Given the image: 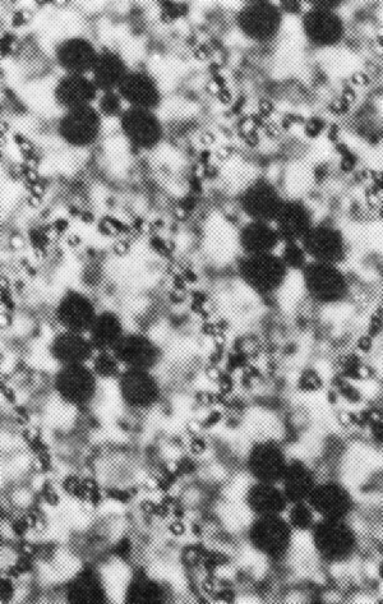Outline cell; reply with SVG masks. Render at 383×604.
<instances>
[{
  "instance_id": "obj_1",
  "label": "cell",
  "mask_w": 383,
  "mask_h": 604,
  "mask_svg": "<svg viewBox=\"0 0 383 604\" xmlns=\"http://www.w3.org/2000/svg\"><path fill=\"white\" fill-rule=\"evenodd\" d=\"M98 381V376L89 364H69L59 368L54 386L63 403L71 407H81L95 398L98 393Z\"/></svg>"
},
{
  "instance_id": "obj_2",
  "label": "cell",
  "mask_w": 383,
  "mask_h": 604,
  "mask_svg": "<svg viewBox=\"0 0 383 604\" xmlns=\"http://www.w3.org/2000/svg\"><path fill=\"white\" fill-rule=\"evenodd\" d=\"M242 279L249 288L260 294L275 292L284 284L288 269L280 256L274 253L247 255L239 267Z\"/></svg>"
},
{
  "instance_id": "obj_3",
  "label": "cell",
  "mask_w": 383,
  "mask_h": 604,
  "mask_svg": "<svg viewBox=\"0 0 383 604\" xmlns=\"http://www.w3.org/2000/svg\"><path fill=\"white\" fill-rule=\"evenodd\" d=\"M304 284L308 293L321 303H335L344 298L348 284L338 267L313 262L304 267Z\"/></svg>"
},
{
  "instance_id": "obj_4",
  "label": "cell",
  "mask_w": 383,
  "mask_h": 604,
  "mask_svg": "<svg viewBox=\"0 0 383 604\" xmlns=\"http://www.w3.org/2000/svg\"><path fill=\"white\" fill-rule=\"evenodd\" d=\"M100 131V113L91 105L67 110L59 122V135L71 146L85 147L94 144Z\"/></svg>"
},
{
  "instance_id": "obj_5",
  "label": "cell",
  "mask_w": 383,
  "mask_h": 604,
  "mask_svg": "<svg viewBox=\"0 0 383 604\" xmlns=\"http://www.w3.org/2000/svg\"><path fill=\"white\" fill-rule=\"evenodd\" d=\"M238 26L249 39L269 41L280 30V9L269 2L248 3L238 15Z\"/></svg>"
},
{
  "instance_id": "obj_6",
  "label": "cell",
  "mask_w": 383,
  "mask_h": 604,
  "mask_svg": "<svg viewBox=\"0 0 383 604\" xmlns=\"http://www.w3.org/2000/svg\"><path fill=\"white\" fill-rule=\"evenodd\" d=\"M98 316L94 303L85 294L71 292L59 301L55 317L62 331L89 334L95 318Z\"/></svg>"
},
{
  "instance_id": "obj_7",
  "label": "cell",
  "mask_w": 383,
  "mask_h": 604,
  "mask_svg": "<svg viewBox=\"0 0 383 604\" xmlns=\"http://www.w3.org/2000/svg\"><path fill=\"white\" fill-rule=\"evenodd\" d=\"M301 244L307 256L322 264L336 265L345 255L343 235L327 225H316L309 229Z\"/></svg>"
},
{
  "instance_id": "obj_8",
  "label": "cell",
  "mask_w": 383,
  "mask_h": 604,
  "mask_svg": "<svg viewBox=\"0 0 383 604\" xmlns=\"http://www.w3.org/2000/svg\"><path fill=\"white\" fill-rule=\"evenodd\" d=\"M119 394L124 403L136 409H146L159 399L160 387L146 370H126L119 376Z\"/></svg>"
},
{
  "instance_id": "obj_9",
  "label": "cell",
  "mask_w": 383,
  "mask_h": 604,
  "mask_svg": "<svg viewBox=\"0 0 383 604\" xmlns=\"http://www.w3.org/2000/svg\"><path fill=\"white\" fill-rule=\"evenodd\" d=\"M113 353L126 370L150 371L160 358L154 341L142 334H124Z\"/></svg>"
},
{
  "instance_id": "obj_10",
  "label": "cell",
  "mask_w": 383,
  "mask_h": 604,
  "mask_svg": "<svg viewBox=\"0 0 383 604\" xmlns=\"http://www.w3.org/2000/svg\"><path fill=\"white\" fill-rule=\"evenodd\" d=\"M124 135L133 145L149 149L154 147L163 136V128L151 110L131 108L122 115Z\"/></svg>"
},
{
  "instance_id": "obj_11",
  "label": "cell",
  "mask_w": 383,
  "mask_h": 604,
  "mask_svg": "<svg viewBox=\"0 0 383 604\" xmlns=\"http://www.w3.org/2000/svg\"><path fill=\"white\" fill-rule=\"evenodd\" d=\"M303 30L313 45L338 44L344 35V23L334 11L313 8L303 18Z\"/></svg>"
},
{
  "instance_id": "obj_12",
  "label": "cell",
  "mask_w": 383,
  "mask_h": 604,
  "mask_svg": "<svg viewBox=\"0 0 383 604\" xmlns=\"http://www.w3.org/2000/svg\"><path fill=\"white\" fill-rule=\"evenodd\" d=\"M96 349L89 335L61 331L50 343V354L62 366L89 364Z\"/></svg>"
},
{
  "instance_id": "obj_13",
  "label": "cell",
  "mask_w": 383,
  "mask_h": 604,
  "mask_svg": "<svg viewBox=\"0 0 383 604\" xmlns=\"http://www.w3.org/2000/svg\"><path fill=\"white\" fill-rule=\"evenodd\" d=\"M283 200L272 184L257 182L244 192L242 206L246 214L256 221H274Z\"/></svg>"
},
{
  "instance_id": "obj_14",
  "label": "cell",
  "mask_w": 383,
  "mask_h": 604,
  "mask_svg": "<svg viewBox=\"0 0 383 604\" xmlns=\"http://www.w3.org/2000/svg\"><path fill=\"white\" fill-rule=\"evenodd\" d=\"M99 52L91 41L71 38L63 41L57 49V59L68 75H85L92 71Z\"/></svg>"
},
{
  "instance_id": "obj_15",
  "label": "cell",
  "mask_w": 383,
  "mask_h": 604,
  "mask_svg": "<svg viewBox=\"0 0 383 604\" xmlns=\"http://www.w3.org/2000/svg\"><path fill=\"white\" fill-rule=\"evenodd\" d=\"M118 94L137 109H154L161 99L158 85L143 72H128L118 86Z\"/></svg>"
},
{
  "instance_id": "obj_16",
  "label": "cell",
  "mask_w": 383,
  "mask_h": 604,
  "mask_svg": "<svg viewBox=\"0 0 383 604\" xmlns=\"http://www.w3.org/2000/svg\"><path fill=\"white\" fill-rule=\"evenodd\" d=\"M281 241L301 242L313 227L311 212L298 201H284L274 220Z\"/></svg>"
},
{
  "instance_id": "obj_17",
  "label": "cell",
  "mask_w": 383,
  "mask_h": 604,
  "mask_svg": "<svg viewBox=\"0 0 383 604\" xmlns=\"http://www.w3.org/2000/svg\"><path fill=\"white\" fill-rule=\"evenodd\" d=\"M98 87L85 75H67L55 89V99L66 110L91 105L98 96Z\"/></svg>"
},
{
  "instance_id": "obj_18",
  "label": "cell",
  "mask_w": 383,
  "mask_h": 604,
  "mask_svg": "<svg viewBox=\"0 0 383 604\" xmlns=\"http://www.w3.org/2000/svg\"><path fill=\"white\" fill-rule=\"evenodd\" d=\"M239 241L247 255H262L274 253L281 239L278 230L270 223L252 220L242 229Z\"/></svg>"
},
{
  "instance_id": "obj_19",
  "label": "cell",
  "mask_w": 383,
  "mask_h": 604,
  "mask_svg": "<svg viewBox=\"0 0 383 604\" xmlns=\"http://www.w3.org/2000/svg\"><path fill=\"white\" fill-rule=\"evenodd\" d=\"M126 63L121 55L114 52L99 53L94 68H92V81L99 91L109 92L118 89L124 76L127 75Z\"/></svg>"
},
{
  "instance_id": "obj_20",
  "label": "cell",
  "mask_w": 383,
  "mask_h": 604,
  "mask_svg": "<svg viewBox=\"0 0 383 604\" xmlns=\"http://www.w3.org/2000/svg\"><path fill=\"white\" fill-rule=\"evenodd\" d=\"M87 335L96 350H113L124 336L122 320L113 312L98 313Z\"/></svg>"
},
{
  "instance_id": "obj_21",
  "label": "cell",
  "mask_w": 383,
  "mask_h": 604,
  "mask_svg": "<svg viewBox=\"0 0 383 604\" xmlns=\"http://www.w3.org/2000/svg\"><path fill=\"white\" fill-rule=\"evenodd\" d=\"M280 258L288 270L304 269L307 266V253L304 252L302 244L298 242H286Z\"/></svg>"
},
{
  "instance_id": "obj_22",
  "label": "cell",
  "mask_w": 383,
  "mask_h": 604,
  "mask_svg": "<svg viewBox=\"0 0 383 604\" xmlns=\"http://www.w3.org/2000/svg\"><path fill=\"white\" fill-rule=\"evenodd\" d=\"M99 109L100 113H103L106 117H115L122 110L121 96L115 94L114 91L104 92L99 100Z\"/></svg>"
}]
</instances>
